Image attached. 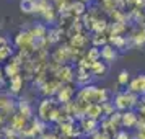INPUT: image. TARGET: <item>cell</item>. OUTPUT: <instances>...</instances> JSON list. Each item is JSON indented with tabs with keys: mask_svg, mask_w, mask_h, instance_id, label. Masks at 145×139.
I'll return each instance as SVG.
<instances>
[{
	"mask_svg": "<svg viewBox=\"0 0 145 139\" xmlns=\"http://www.w3.org/2000/svg\"><path fill=\"white\" fill-rule=\"evenodd\" d=\"M39 116L41 119H44V121H49V119H56L57 116H59V113H57V110L54 108V101L52 100H42L39 105Z\"/></svg>",
	"mask_w": 145,
	"mask_h": 139,
	"instance_id": "cell-1",
	"label": "cell"
},
{
	"mask_svg": "<svg viewBox=\"0 0 145 139\" xmlns=\"http://www.w3.org/2000/svg\"><path fill=\"white\" fill-rule=\"evenodd\" d=\"M135 97L132 95L131 92H124V93H119L116 100H114V106L119 108V110H129L131 106L135 105Z\"/></svg>",
	"mask_w": 145,
	"mask_h": 139,
	"instance_id": "cell-2",
	"label": "cell"
},
{
	"mask_svg": "<svg viewBox=\"0 0 145 139\" xmlns=\"http://www.w3.org/2000/svg\"><path fill=\"white\" fill-rule=\"evenodd\" d=\"M118 56V49L116 47H111V46H105L101 49V59L105 62H111V61L116 59Z\"/></svg>",
	"mask_w": 145,
	"mask_h": 139,
	"instance_id": "cell-3",
	"label": "cell"
},
{
	"mask_svg": "<svg viewBox=\"0 0 145 139\" xmlns=\"http://www.w3.org/2000/svg\"><path fill=\"white\" fill-rule=\"evenodd\" d=\"M20 10L23 13H34L36 12V0H20Z\"/></svg>",
	"mask_w": 145,
	"mask_h": 139,
	"instance_id": "cell-4",
	"label": "cell"
},
{
	"mask_svg": "<svg viewBox=\"0 0 145 139\" xmlns=\"http://www.w3.org/2000/svg\"><path fill=\"white\" fill-rule=\"evenodd\" d=\"M121 123H122L124 126H127V128H131V126L137 125V116H135L132 111H127V113H124V115H122Z\"/></svg>",
	"mask_w": 145,
	"mask_h": 139,
	"instance_id": "cell-5",
	"label": "cell"
},
{
	"mask_svg": "<svg viewBox=\"0 0 145 139\" xmlns=\"http://www.w3.org/2000/svg\"><path fill=\"white\" fill-rule=\"evenodd\" d=\"M23 87V77L21 75H16L13 79H10V88H12V92H20V88Z\"/></svg>",
	"mask_w": 145,
	"mask_h": 139,
	"instance_id": "cell-6",
	"label": "cell"
},
{
	"mask_svg": "<svg viewBox=\"0 0 145 139\" xmlns=\"http://www.w3.org/2000/svg\"><path fill=\"white\" fill-rule=\"evenodd\" d=\"M129 80H131V74H129V70L122 69V70L119 72V75H118V84L124 87V85H127V84H129Z\"/></svg>",
	"mask_w": 145,
	"mask_h": 139,
	"instance_id": "cell-7",
	"label": "cell"
},
{
	"mask_svg": "<svg viewBox=\"0 0 145 139\" xmlns=\"http://www.w3.org/2000/svg\"><path fill=\"white\" fill-rule=\"evenodd\" d=\"M18 108H20V111L23 113V116H31V106L28 103L26 100H20V103H18Z\"/></svg>",
	"mask_w": 145,
	"mask_h": 139,
	"instance_id": "cell-8",
	"label": "cell"
},
{
	"mask_svg": "<svg viewBox=\"0 0 145 139\" xmlns=\"http://www.w3.org/2000/svg\"><path fill=\"white\" fill-rule=\"evenodd\" d=\"M73 90H70L69 87H65V88H62V90H59V98L62 100V101H70V97H72Z\"/></svg>",
	"mask_w": 145,
	"mask_h": 139,
	"instance_id": "cell-9",
	"label": "cell"
},
{
	"mask_svg": "<svg viewBox=\"0 0 145 139\" xmlns=\"http://www.w3.org/2000/svg\"><path fill=\"white\" fill-rule=\"evenodd\" d=\"M8 56H12V47H8L7 44L0 47V61H5Z\"/></svg>",
	"mask_w": 145,
	"mask_h": 139,
	"instance_id": "cell-10",
	"label": "cell"
},
{
	"mask_svg": "<svg viewBox=\"0 0 145 139\" xmlns=\"http://www.w3.org/2000/svg\"><path fill=\"white\" fill-rule=\"evenodd\" d=\"M116 139H129V134H127L125 131H121V132L116 134Z\"/></svg>",
	"mask_w": 145,
	"mask_h": 139,
	"instance_id": "cell-11",
	"label": "cell"
},
{
	"mask_svg": "<svg viewBox=\"0 0 145 139\" xmlns=\"http://www.w3.org/2000/svg\"><path fill=\"white\" fill-rule=\"evenodd\" d=\"M5 44H7V40H5V38H2V36H0V47H2V46H5Z\"/></svg>",
	"mask_w": 145,
	"mask_h": 139,
	"instance_id": "cell-12",
	"label": "cell"
}]
</instances>
